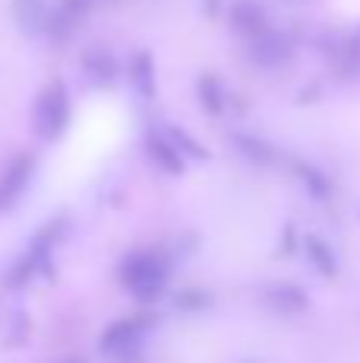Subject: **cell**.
<instances>
[{
  "label": "cell",
  "instance_id": "obj_1",
  "mask_svg": "<svg viewBox=\"0 0 360 363\" xmlns=\"http://www.w3.org/2000/svg\"><path fill=\"white\" fill-rule=\"evenodd\" d=\"M70 125V93L64 80H51L32 106V134L42 140H57Z\"/></svg>",
  "mask_w": 360,
  "mask_h": 363
},
{
  "label": "cell",
  "instance_id": "obj_2",
  "mask_svg": "<svg viewBox=\"0 0 360 363\" xmlns=\"http://www.w3.org/2000/svg\"><path fill=\"white\" fill-rule=\"evenodd\" d=\"M166 277H169V271H166L163 258L153 255V252H137L121 264V284L140 300H153V296L163 294Z\"/></svg>",
  "mask_w": 360,
  "mask_h": 363
},
{
  "label": "cell",
  "instance_id": "obj_3",
  "mask_svg": "<svg viewBox=\"0 0 360 363\" xmlns=\"http://www.w3.org/2000/svg\"><path fill=\"white\" fill-rule=\"evenodd\" d=\"M249 57H252L259 67L274 70V67H281V64H287L293 57V45L284 32L268 29V32H261V35L249 38Z\"/></svg>",
  "mask_w": 360,
  "mask_h": 363
},
{
  "label": "cell",
  "instance_id": "obj_4",
  "mask_svg": "<svg viewBox=\"0 0 360 363\" xmlns=\"http://www.w3.org/2000/svg\"><path fill=\"white\" fill-rule=\"evenodd\" d=\"M32 169H35V160H32L29 153H19V157H13L10 163H6V169L0 172V207H10L13 201L26 191V185H29V179H32Z\"/></svg>",
  "mask_w": 360,
  "mask_h": 363
},
{
  "label": "cell",
  "instance_id": "obj_5",
  "mask_svg": "<svg viewBox=\"0 0 360 363\" xmlns=\"http://www.w3.org/2000/svg\"><path fill=\"white\" fill-rule=\"evenodd\" d=\"M144 147H147V157H150L166 176H182L185 172V153L172 144V138L166 131H150Z\"/></svg>",
  "mask_w": 360,
  "mask_h": 363
},
{
  "label": "cell",
  "instance_id": "obj_6",
  "mask_svg": "<svg viewBox=\"0 0 360 363\" xmlns=\"http://www.w3.org/2000/svg\"><path fill=\"white\" fill-rule=\"evenodd\" d=\"M230 26H233L236 32H240L242 38H255L261 35V32L271 29V23H268V13L261 4H255V0H236L233 6H230Z\"/></svg>",
  "mask_w": 360,
  "mask_h": 363
},
{
  "label": "cell",
  "instance_id": "obj_7",
  "mask_svg": "<svg viewBox=\"0 0 360 363\" xmlns=\"http://www.w3.org/2000/svg\"><path fill=\"white\" fill-rule=\"evenodd\" d=\"M128 80L144 102L157 96V64H153L150 51H134L131 64H128Z\"/></svg>",
  "mask_w": 360,
  "mask_h": 363
},
{
  "label": "cell",
  "instance_id": "obj_8",
  "mask_svg": "<svg viewBox=\"0 0 360 363\" xmlns=\"http://www.w3.org/2000/svg\"><path fill=\"white\" fill-rule=\"evenodd\" d=\"M261 303L281 315H293V313H303L310 300H306V294L300 287H293V284H274V287L261 290Z\"/></svg>",
  "mask_w": 360,
  "mask_h": 363
},
{
  "label": "cell",
  "instance_id": "obj_9",
  "mask_svg": "<svg viewBox=\"0 0 360 363\" xmlns=\"http://www.w3.org/2000/svg\"><path fill=\"white\" fill-rule=\"evenodd\" d=\"M83 74H86L89 83L96 86H108V83L118 77V64H115V55L102 45H93V48L83 55Z\"/></svg>",
  "mask_w": 360,
  "mask_h": 363
},
{
  "label": "cell",
  "instance_id": "obj_10",
  "mask_svg": "<svg viewBox=\"0 0 360 363\" xmlns=\"http://www.w3.org/2000/svg\"><path fill=\"white\" fill-rule=\"evenodd\" d=\"M140 332H144V322L137 319H121L115 325H108V332L102 335V351L106 354H121L131 345L140 341Z\"/></svg>",
  "mask_w": 360,
  "mask_h": 363
},
{
  "label": "cell",
  "instance_id": "obj_11",
  "mask_svg": "<svg viewBox=\"0 0 360 363\" xmlns=\"http://www.w3.org/2000/svg\"><path fill=\"white\" fill-rule=\"evenodd\" d=\"M13 16L23 32H45L48 23V4L45 0H13Z\"/></svg>",
  "mask_w": 360,
  "mask_h": 363
},
{
  "label": "cell",
  "instance_id": "obj_12",
  "mask_svg": "<svg viewBox=\"0 0 360 363\" xmlns=\"http://www.w3.org/2000/svg\"><path fill=\"white\" fill-rule=\"evenodd\" d=\"M198 102H201V108L208 115H220L227 108V89L214 74L198 77Z\"/></svg>",
  "mask_w": 360,
  "mask_h": 363
},
{
  "label": "cell",
  "instance_id": "obj_13",
  "mask_svg": "<svg viewBox=\"0 0 360 363\" xmlns=\"http://www.w3.org/2000/svg\"><path fill=\"white\" fill-rule=\"evenodd\" d=\"M236 147H240L242 157L252 160V163H259V166L274 163V150H271V144H265L261 138H252V134H236Z\"/></svg>",
  "mask_w": 360,
  "mask_h": 363
},
{
  "label": "cell",
  "instance_id": "obj_14",
  "mask_svg": "<svg viewBox=\"0 0 360 363\" xmlns=\"http://www.w3.org/2000/svg\"><path fill=\"white\" fill-rule=\"evenodd\" d=\"M297 176H300V182H303L306 188H310V194L313 198H329V191H332V182H329V176L325 172H319L316 166H310V163H300L297 166Z\"/></svg>",
  "mask_w": 360,
  "mask_h": 363
},
{
  "label": "cell",
  "instance_id": "obj_15",
  "mask_svg": "<svg viewBox=\"0 0 360 363\" xmlns=\"http://www.w3.org/2000/svg\"><path fill=\"white\" fill-rule=\"evenodd\" d=\"M306 255L313 258V264L322 274H335V255H332V249L319 236H306Z\"/></svg>",
  "mask_w": 360,
  "mask_h": 363
},
{
  "label": "cell",
  "instance_id": "obj_16",
  "mask_svg": "<svg viewBox=\"0 0 360 363\" xmlns=\"http://www.w3.org/2000/svg\"><path fill=\"white\" fill-rule=\"evenodd\" d=\"M166 134L172 138V144L179 147V150L185 153V157H195V160H208V150H204L201 144H198L195 138H191L189 131H182V128H166Z\"/></svg>",
  "mask_w": 360,
  "mask_h": 363
},
{
  "label": "cell",
  "instance_id": "obj_17",
  "mask_svg": "<svg viewBox=\"0 0 360 363\" xmlns=\"http://www.w3.org/2000/svg\"><path fill=\"white\" fill-rule=\"evenodd\" d=\"M96 0H61V10H67L70 16H77V19H83L89 13V6H93Z\"/></svg>",
  "mask_w": 360,
  "mask_h": 363
},
{
  "label": "cell",
  "instance_id": "obj_18",
  "mask_svg": "<svg viewBox=\"0 0 360 363\" xmlns=\"http://www.w3.org/2000/svg\"><path fill=\"white\" fill-rule=\"evenodd\" d=\"M354 55L360 57V32H357V35H354Z\"/></svg>",
  "mask_w": 360,
  "mask_h": 363
},
{
  "label": "cell",
  "instance_id": "obj_19",
  "mask_svg": "<svg viewBox=\"0 0 360 363\" xmlns=\"http://www.w3.org/2000/svg\"><path fill=\"white\" fill-rule=\"evenodd\" d=\"M70 363H80V360H70Z\"/></svg>",
  "mask_w": 360,
  "mask_h": 363
}]
</instances>
